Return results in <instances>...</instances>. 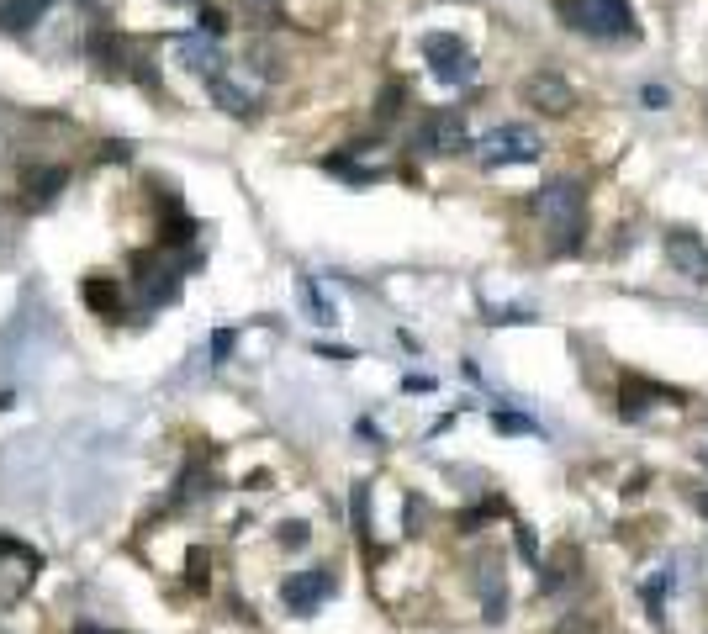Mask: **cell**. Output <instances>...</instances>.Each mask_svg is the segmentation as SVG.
Masks as SVG:
<instances>
[{
    "label": "cell",
    "instance_id": "6da1fadb",
    "mask_svg": "<svg viewBox=\"0 0 708 634\" xmlns=\"http://www.w3.org/2000/svg\"><path fill=\"white\" fill-rule=\"evenodd\" d=\"M534 217L555 233V249H576L582 244V185L576 180H550L534 196Z\"/></svg>",
    "mask_w": 708,
    "mask_h": 634
},
{
    "label": "cell",
    "instance_id": "7a4b0ae2",
    "mask_svg": "<svg viewBox=\"0 0 708 634\" xmlns=\"http://www.w3.org/2000/svg\"><path fill=\"white\" fill-rule=\"evenodd\" d=\"M561 16H566V27L592 32V37H635L640 32L629 0H561Z\"/></svg>",
    "mask_w": 708,
    "mask_h": 634
},
{
    "label": "cell",
    "instance_id": "3957f363",
    "mask_svg": "<svg viewBox=\"0 0 708 634\" xmlns=\"http://www.w3.org/2000/svg\"><path fill=\"white\" fill-rule=\"evenodd\" d=\"M539 154H545V143H539V133L524 127V122L492 127V133L476 143V159L487 164V170H502V164H534Z\"/></svg>",
    "mask_w": 708,
    "mask_h": 634
},
{
    "label": "cell",
    "instance_id": "277c9868",
    "mask_svg": "<svg viewBox=\"0 0 708 634\" xmlns=\"http://www.w3.org/2000/svg\"><path fill=\"white\" fill-rule=\"evenodd\" d=\"M423 59H428L439 85H471L476 80V59L465 53V43L455 32H428L423 37Z\"/></svg>",
    "mask_w": 708,
    "mask_h": 634
},
{
    "label": "cell",
    "instance_id": "5b68a950",
    "mask_svg": "<svg viewBox=\"0 0 708 634\" xmlns=\"http://www.w3.org/2000/svg\"><path fill=\"white\" fill-rule=\"evenodd\" d=\"M328 592H333V571L328 566H307V571H291L281 582V603H286V613H312Z\"/></svg>",
    "mask_w": 708,
    "mask_h": 634
},
{
    "label": "cell",
    "instance_id": "8992f818",
    "mask_svg": "<svg viewBox=\"0 0 708 634\" xmlns=\"http://www.w3.org/2000/svg\"><path fill=\"white\" fill-rule=\"evenodd\" d=\"M518 96H524L529 106H539L545 117H566V111L576 106V90L561 80V74H550V69H539V74H529L524 85H518Z\"/></svg>",
    "mask_w": 708,
    "mask_h": 634
},
{
    "label": "cell",
    "instance_id": "52a82bcc",
    "mask_svg": "<svg viewBox=\"0 0 708 634\" xmlns=\"http://www.w3.org/2000/svg\"><path fill=\"white\" fill-rule=\"evenodd\" d=\"M666 259H672V270L677 275H687V281H698V286H708V244L698 233H666Z\"/></svg>",
    "mask_w": 708,
    "mask_h": 634
},
{
    "label": "cell",
    "instance_id": "ba28073f",
    "mask_svg": "<svg viewBox=\"0 0 708 634\" xmlns=\"http://www.w3.org/2000/svg\"><path fill=\"white\" fill-rule=\"evenodd\" d=\"M418 148H428V154H460V148H471V138H465V117H460V111H439V117H428L423 133H418Z\"/></svg>",
    "mask_w": 708,
    "mask_h": 634
},
{
    "label": "cell",
    "instance_id": "9c48e42d",
    "mask_svg": "<svg viewBox=\"0 0 708 634\" xmlns=\"http://www.w3.org/2000/svg\"><path fill=\"white\" fill-rule=\"evenodd\" d=\"M233 11L244 16V22H254V27H265L270 16H275V0H233Z\"/></svg>",
    "mask_w": 708,
    "mask_h": 634
},
{
    "label": "cell",
    "instance_id": "30bf717a",
    "mask_svg": "<svg viewBox=\"0 0 708 634\" xmlns=\"http://www.w3.org/2000/svg\"><path fill=\"white\" fill-rule=\"evenodd\" d=\"M661 603H666V576L645 582V608H650V619H661Z\"/></svg>",
    "mask_w": 708,
    "mask_h": 634
},
{
    "label": "cell",
    "instance_id": "8fae6325",
    "mask_svg": "<svg viewBox=\"0 0 708 634\" xmlns=\"http://www.w3.org/2000/svg\"><path fill=\"white\" fill-rule=\"evenodd\" d=\"M640 101L661 111V106H672V90H666V85H645V90H640Z\"/></svg>",
    "mask_w": 708,
    "mask_h": 634
},
{
    "label": "cell",
    "instance_id": "7c38bea8",
    "mask_svg": "<svg viewBox=\"0 0 708 634\" xmlns=\"http://www.w3.org/2000/svg\"><path fill=\"white\" fill-rule=\"evenodd\" d=\"M497 428H508V434H529V418H513V413H497Z\"/></svg>",
    "mask_w": 708,
    "mask_h": 634
},
{
    "label": "cell",
    "instance_id": "4fadbf2b",
    "mask_svg": "<svg viewBox=\"0 0 708 634\" xmlns=\"http://www.w3.org/2000/svg\"><path fill=\"white\" fill-rule=\"evenodd\" d=\"M698 513H708V492H698Z\"/></svg>",
    "mask_w": 708,
    "mask_h": 634
}]
</instances>
